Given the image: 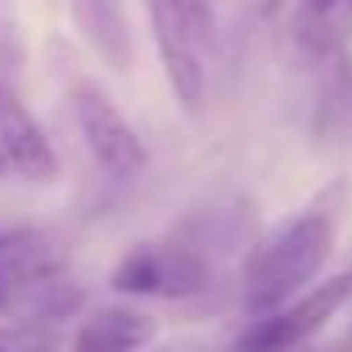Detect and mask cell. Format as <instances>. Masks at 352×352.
Returning <instances> with one entry per match:
<instances>
[{
    "mask_svg": "<svg viewBox=\"0 0 352 352\" xmlns=\"http://www.w3.org/2000/svg\"><path fill=\"white\" fill-rule=\"evenodd\" d=\"M334 249V217L330 212H302L267 235L244 262V311L271 316L289 307V298L316 280Z\"/></svg>",
    "mask_w": 352,
    "mask_h": 352,
    "instance_id": "obj_1",
    "label": "cell"
},
{
    "mask_svg": "<svg viewBox=\"0 0 352 352\" xmlns=\"http://www.w3.org/2000/svg\"><path fill=\"white\" fill-rule=\"evenodd\" d=\"M352 298V276H334L316 289H307L298 302L271 311V316H258L249 330L239 334L235 352H298L311 334L330 321L334 311Z\"/></svg>",
    "mask_w": 352,
    "mask_h": 352,
    "instance_id": "obj_2",
    "label": "cell"
},
{
    "mask_svg": "<svg viewBox=\"0 0 352 352\" xmlns=\"http://www.w3.org/2000/svg\"><path fill=\"white\" fill-rule=\"evenodd\" d=\"M113 285L126 294H154V298H190L208 285V262L195 249L158 244V249H131L113 267Z\"/></svg>",
    "mask_w": 352,
    "mask_h": 352,
    "instance_id": "obj_3",
    "label": "cell"
},
{
    "mask_svg": "<svg viewBox=\"0 0 352 352\" xmlns=\"http://www.w3.org/2000/svg\"><path fill=\"white\" fill-rule=\"evenodd\" d=\"M73 100H77V122H82V135L91 145L95 163L109 176H118V181L145 172V145H140V135L131 131V122L118 113L113 104L104 100L95 86H77Z\"/></svg>",
    "mask_w": 352,
    "mask_h": 352,
    "instance_id": "obj_4",
    "label": "cell"
},
{
    "mask_svg": "<svg viewBox=\"0 0 352 352\" xmlns=\"http://www.w3.org/2000/svg\"><path fill=\"white\" fill-rule=\"evenodd\" d=\"M145 5H149L154 41H158V54H163V68H167L176 100L186 109H199L208 95V73H204V59H199V32L190 28L186 10L176 0H145Z\"/></svg>",
    "mask_w": 352,
    "mask_h": 352,
    "instance_id": "obj_5",
    "label": "cell"
},
{
    "mask_svg": "<svg viewBox=\"0 0 352 352\" xmlns=\"http://www.w3.org/2000/svg\"><path fill=\"white\" fill-rule=\"evenodd\" d=\"M0 154H5L10 167H19L28 181H54L59 176V158H54L45 131L19 104V95L5 91V86H0Z\"/></svg>",
    "mask_w": 352,
    "mask_h": 352,
    "instance_id": "obj_6",
    "label": "cell"
},
{
    "mask_svg": "<svg viewBox=\"0 0 352 352\" xmlns=\"http://www.w3.org/2000/svg\"><path fill=\"white\" fill-rule=\"evenodd\" d=\"M154 339V321L126 307H100L91 311L73 334V352H131Z\"/></svg>",
    "mask_w": 352,
    "mask_h": 352,
    "instance_id": "obj_7",
    "label": "cell"
},
{
    "mask_svg": "<svg viewBox=\"0 0 352 352\" xmlns=\"http://www.w3.org/2000/svg\"><path fill=\"white\" fill-rule=\"evenodd\" d=\"M77 19L91 28V41L100 45L109 59L126 63V28L118 0H77Z\"/></svg>",
    "mask_w": 352,
    "mask_h": 352,
    "instance_id": "obj_8",
    "label": "cell"
},
{
    "mask_svg": "<svg viewBox=\"0 0 352 352\" xmlns=\"http://www.w3.org/2000/svg\"><path fill=\"white\" fill-rule=\"evenodd\" d=\"M176 5L186 10L190 28L199 32V41H212V5H208V0H176Z\"/></svg>",
    "mask_w": 352,
    "mask_h": 352,
    "instance_id": "obj_9",
    "label": "cell"
},
{
    "mask_svg": "<svg viewBox=\"0 0 352 352\" xmlns=\"http://www.w3.org/2000/svg\"><path fill=\"white\" fill-rule=\"evenodd\" d=\"M32 280H19L14 271H5L0 267V311H14V302H19V294L28 289Z\"/></svg>",
    "mask_w": 352,
    "mask_h": 352,
    "instance_id": "obj_10",
    "label": "cell"
},
{
    "mask_svg": "<svg viewBox=\"0 0 352 352\" xmlns=\"http://www.w3.org/2000/svg\"><path fill=\"white\" fill-rule=\"evenodd\" d=\"M302 5H307V14H316V19H325V14H330L334 5H339V0H302Z\"/></svg>",
    "mask_w": 352,
    "mask_h": 352,
    "instance_id": "obj_11",
    "label": "cell"
},
{
    "mask_svg": "<svg viewBox=\"0 0 352 352\" xmlns=\"http://www.w3.org/2000/svg\"><path fill=\"white\" fill-rule=\"evenodd\" d=\"M0 167H5V154H0Z\"/></svg>",
    "mask_w": 352,
    "mask_h": 352,
    "instance_id": "obj_12",
    "label": "cell"
},
{
    "mask_svg": "<svg viewBox=\"0 0 352 352\" xmlns=\"http://www.w3.org/2000/svg\"><path fill=\"white\" fill-rule=\"evenodd\" d=\"M0 352H5V348H0Z\"/></svg>",
    "mask_w": 352,
    "mask_h": 352,
    "instance_id": "obj_13",
    "label": "cell"
}]
</instances>
